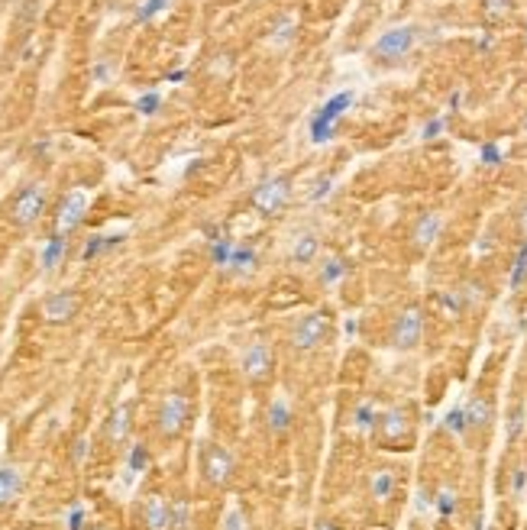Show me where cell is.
Wrapping results in <instances>:
<instances>
[{"mask_svg": "<svg viewBox=\"0 0 527 530\" xmlns=\"http://www.w3.org/2000/svg\"><path fill=\"white\" fill-rule=\"evenodd\" d=\"M330 194H333V178L324 175V178H317V181H314V188L308 191V201H311V204H324Z\"/></svg>", "mask_w": 527, "mask_h": 530, "instance_id": "e575fe53", "label": "cell"}, {"mask_svg": "<svg viewBox=\"0 0 527 530\" xmlns=\"http://www.w3.org/2000/svg\"><path fill=\"white\" fill-rule=\"evenodd\" d=\"M515 10V0H482V13L489 19H505Z\"/></svg>", "mask_w": 527, "mask_h": 530, "instance_id": "d6a6232c", "label": "cell"}, {"mask_svg": "<svg viewBox=\"0 0 527 530\" xmlns=\"http://www.w3.org/2000/svg\"><path fill=\"white\" fill-rule=\"evenodd\" d=\"M479 49H492V36H482L479 39Z\"/></svg>", "mask_w": 527, "mask_h": 530, "instance_id": "f5cc1de1", "label": "cell"}, {"mask_svg": "<svg viewBox=\"0 0 527 530\" xmlns=\"http://www.w3.org/2000/svg\"><path fill=\"white\" fill-rule=\"evenodd\" d=\"M240 365H243V372L249 379H265L269 369H272V349H269V343H249L243 349Z\"/></svg>", "mask_w": 527, "mask_h": 530, "instance_id": "8fae6325", "label": "cell"}, {"mask_svg": "<svg viewBox=\"0 0 527 530\" xmlns=\"http://www.w3.org/2000/svg\"><path fill=\"white\" fill-rule=\"evenodd\" d=\"M327 330H330V317L324 310H311L292 326V346L301 349V353H311L327 340Z\"/></svg>", "mask_w": 527, "mask_h": 530, "instance_id": "277c9868", "label": "cell"}, {"mask_svg": "<svg viewBox=\"0 0 527 530\" xmlns=\"http://www.w3.org/2000/svg\"><path fill=\"white\" fill-rule=\"evenodd\" d=\"M288 201H292V178H285V175L262 178V181L253 188V194H249V204L265 217L282 214L285 207H288Z\"/></svg>", "mask_w": 527, "mask_h": 530, "instance_id": "7a4b0ae2", "label": "cell"}, {"mask_svg": "<svg viewBox=\"0 0 527 530\" xmlns=\"http://www.w3.org/2000/svg\"><path fill=\"white\" fill-rule=\"evenodd\" d=\"M433 504H437V514H440V517H453V511H456V495H453L450 488H443Z\"/></svg>", "mask_w": 527, "mask_h": 530, "instance_id": "f35d334b", "label": "cell"}, {"mask_svg": "<svg viewBox=\"0 0 527 530\" xmlns=\"http://www.w3.org/2000/svg\"><path fill=\"white\" fill-rule=\"evenodd\" d=\"M181 81H188V68H172L165 75V84H181Z\"/></svg>", "mask_w": 527, "mask_h": 530, "instance_id": "bcb514c9", "label": "cell"}, {"mask_svg": "<svg viewBox=\"0 0 527 530\" xmlns=\"http://www.w3.org/2000/svg\"><path fill=\"white\" fill-rule=\"evenodd\" d=\"M288 427H292V408H288L285 398H275L269 404V430L272 433H285Z\"/></svg>", "mask_w": 527, "mask_h": 530, "instance_id": "603a6c76", "label": "cell"}, {"mask_svg": "<svg viewBox=\"0 0 527 530\" xmlns=\"http://www.w3.org/2000/svg\"><path fill=\"white\" fill-rule=\"evenodd\" d=\"M87 204H91V197H87L85 188H72L65 197H62V204L56 210V233L58 236H72V233L81 226L87 214Z\"/></svg>", "mask_w": 527, "mask_h": 530, "instance_id": "5b68a950", "label": "cell"}, {"mask_svg": "<svg viewBox=\"0 0 527 530\" xmlns=\"http://www.w3.org/2000/svg\"><path fill=\"white\" fill-rule=\"evenodd\" d=\"M126 433H130V408L120 404V408L110 414V420H107V437H110L113 443H120V440H126Z\"/></svg>", "mask_w": 527, "mask_h": 530, "instance_id": "cb8c5ba5", "label": "cell"}, {"mask_svg": "<svg viewBox=\"0 0 527 530\" xmlns=\"http://www.w3.org/2000/svg\"><path fill=\"white\" fill-rule=\"evenodd\" d=\"M233 249H236L233 240L217 236V240H210V262H214L217 269H226V265H230V259H233Z\"/></svg>", "mask_w": 527, "mask_h": 530, "instance_id": "4316f807", "label": "cell"}, {"mask_svg": "<svg viewBox=\"0 0 527 530\" xmlns=\"http://www.w3.org/2000/svg\"><path fill=\"white\" fill-rule=\"evenodd\" d=\"M39 310H42V317H46L49 324H65V320H72V317L78 314V295L75 291H68V288L52 291V295L42 298Z\"/></svg>", "mask_w": 527, "mask_h": 530, "instance_id": "52a82bcc", "label": "cell"}, {"mask_svg": "<svg viewBox=\"0 0 527 530\" xmlns=\"http://www.w3.org/2000/svg\"><path fill=\"white\" fill-rule=\"evenodd\" d=\"M421 42V26L405 23V26H392L372 42V56L378 62H398V58L411 56V49Z\"/></svg>", "mask_w": 527, "mask_h": 530, "instance_id": "6da1fadb", "label": "cell"}, {"mask_svg": "<svg viewBox=\"0 0 527 530\" xmlns=\"http://www.w3.org/2000/svg\"><path fill=\"white\" fill-rule=\"evenodd\" d=\"M224 530H246V521H243V514L240 511H230L224 517Z\"/></svg>", "mask_w": 527, "mask_h": 530, "instance_id": "ee69618b", "label": "cell"}, {"mask_svg": "<svg viewBox=\"0 0 527 530\" xmlns=\"http://www.w3.org/2000/svg\"><path fill=\"white\" fill-rule=\"evenodd\" d=\"M337 130H340V123H330V120H324V117H317V113L308 120V136H311L314 146H327V142H333L337 140Z\"/></svg>", "mask_w": 527, "mask_h": 530, "instance_id": "ffe728a7", "label": "cell"}, {"mask_svg": "<svg viewBox=\"0 0 527 530\" xmlns=\"http://www.w3.org/2000/svg\"><path fill=\"white\" fill-rule=\"evenodd\" d=\"M446 430L456 433V437H462V433L469 430V424H466V408H453L450 414H446Z\"/></svg>", "mask_w": 527, "mask_h": 530, "instance_id": "8d00e7d4", "label": "cell"}, {"mask_svg": "<svg viewBox=\"0 0 527 530\" xmlns=\"http://www.w3.org/2000/svg\"><path fill=\"white\" fill-rule=\"evenodd\" d=\"M524 408H515V414H511V420H508V440H518L521 433H524Z\"/></svg>", "mask_w": 527, "mask_h": 530, "instance_id": "60d3db41", "label": "cell"}, {"mask_svg": "<svg viewBox=\"0 0 527 530\" xmlns=\"http://www.w3.org/2000/svg\"><path fill=\"white\" fill-rule=\"evenodd\" d=\"M524 42H527V36H524Z\"/></svg>", "mask_w": 527, "mask_h": 530, "instance_id": "11a10c76", "label": "cell"}, {"mask_svg": "<svg viewBox=\"0 0 527 530\" xmlns=\"http://www.w3.org/2000/svg\"><path fill=\"white\" fill-rule=\"evenodd\" d=\"M346 272H349V265L340 259V256H327L317 269V281L324 288H333V285H340V281L346 279Z\"/></svg>", "mask_w": 527, "mask_h": 530, "instance_id": "2e32d148", "label": "cell"}, {"mask_svg": "<svg viewBox=\"0 0 527 530\" xmlns=\"http://www.w3.org/2000/svg\"><path fill=\"white\" fill-rule=\"evenodd\" d=\"M479 162L485 168H499L505 162V149H501L499 142H482L479 146Z\"/></svg>", "mask_w": 527, "mask_h": 530, "instance_id": "1f68e13d", "label": "cell"}, {"mask_svg": "<svg viewBox=\"0 0 527 530\" xmlns=\"http://www.w3.org/2000/svg\"><path fill=\"white\" fill-rule=\"evenodd\" d=\"M133 110L140 117H156L162 110V94L159 91H142L136 101H133Z\"/></svg>", "mask_w": 527, "mask_h": 530, "instance_id": "83f0119b", "label": "cell"}, {"mask_svg": "<svg viewBox=\"0 0 527 530\" xmlns=\"http://www.w3.org/2000/svg\"><path fill=\"white\" fill-rule=\"evenodd\" d=\"M376 427H378V433H382V437L398 440L408 430V420H405V414H401L398 408H392V411H385V414H378Z\"/></svg>", "mask_w": 527, "mask_h": 530, "instance_id": "e0dca14e", "label": "cell"}, {"mask_svg": "<svg viewBox=\"0 0 527 530\" xmlns=\"http://www.w3.org/2000/svg\"><path fill=\"white\" fill-rule=\"evenodd\" d=\"M42 210H46V185L33 181L17 191L13 204H10V220L17 226H33L42 217Z\"/></svg>", "mask_w": 527, "mask_h": 530, "instance_id": "3957f363", "label": "cell"}, {"mask_svg": "<svg viewBox=\"0 0 527 530\" xmlns=\"http://www.w3.org/2000/svg\"><path fill=\"white\" fill-rule=\"evenodd\" d=\"M314 530H340L333 521H320V524H314Z\"/></svg>", "mask_w": 527, "mask_h": 530, "instance_id": "f907efd6", "label": "cell"}, {"mask_svg": "<svg viewBox=\"0 0 527 530\" xmlns=\"http://www.w3.org/2000/svg\"><path fill=\"white\" fill-rule=\"evenodd\" d=\"M146 524H149V530H165L169 527V504L162 502V498H149L146 502Z\"/></svg>", "mask_w": 527, "mask_h": 530, "instance_id": "d4e9b609", "label": "cell"}, {"mask_svg": "<svg viewBox=\"0 0 527 530\" xmlns=\"http://www.w3.org/2000/svg\"><path fill=\"white\" fill-rule=\"evenodd\" d=\"M524 281H527V240H521L518 252L511 259V269H508V291H518Z\"/></svg>", "mask_w": 527, "mask_h": 530, "instance_id": "44dd1931", "label": "cell"}, {"mask_svg": "<svg viewBox=\"0 0 527 530\" xmlns=\"http://www.w3.org/2000/svg\"><path fill=\"white\" fill-rule=\"evenodd\" d=\"M440 233H443V214L440 210H424L415 220V226H411V242L417 249H430L433 242L440 240Z\"/></svg>", "mask_w": 527, "mask_h": 530, "instance_id": "9c48e42d", "label": "cell"}, {"mask_svg": "<svg viewBox=\"0 0 527 530\" xmlns=\"http://www.w3.org/2000/svg\"><path fill=\"white\" fill-rule=\"evenodd\" d=\"M521 130H524V133H527V117H524V123H521Z\"/></svg>", "mask_w": 527, "mask_h": 530, "instance_id": "db71d44e", "label": "cell"}, {"mask_svg": "<svg viewBox=\"0 0 527 530\" xmlns=\"http://www.w3.org/2000/svg\"><path fill=\"white\" fill-rule=\"evenodd\" d=\"M188 502H175L169 508V527H175V530H185L188 527Z\"/></svg>", "mask_w": 527, "mask_h": 530, "instance_id": "d590c367", "label": "cell"}, {"mask_svg": "<svg viewBox=\"0 0 527 530\" xmlns=\"http://www.w3.org/2000/svg\"><path fill=\"white\" fill-rule=\"evenodd\" d=\"M421 333H424V314L421 307H408L401 314L395 317V324H392V343L398 349H415L421 343Z\"/></svg>", "mask_w": 527, "mask_h": 530, "instance_id": "8992f818", "label": "cell"}, {"mask_svg": "<svg viewBox=\"0 0 527 530\" xmlns=\"http://www.w3.org/2000/svg\"><path fill=\"white\" fill-rule=\"evenodd\" d=\"M220 62H214V75H230V68H233V58L230 56H217Z\"/></svg>", "mask_w": 527, "mask_h": 530, "instance_id": "f6af8a7d", "label": "cell"}, {"mask_svg": "<svg viewBox=\"0 0 527 530\" xmlns=\"http://www.w3.org/2000/svg\"><path fill=\"white\" fill-rule=\"evenodd\" d=\"M524 485H527V469H518V472H515V492H524Z\"/></svg>", "mask_w": 527, "mask_h": 530, "instance_id": "c3c4849f", "label": "cell"}, {"mask_svg": "<svg viewBox=\"0 0 527 530\" xmlns=\"http://www.w3.org/2000/svg\"><path fill=\"white\" fill-rule=\"evenodd\" d=\"M81 527H85V508L75 504V508L68 511V530H81Z\"/></svg>", "mask_w": 527, "mask_h": 530, "instance_id": "b9f144b4", "label": "cell"}, {"mask_svg": "<svg viewBox=\"0 0 527 530\" xmlns=\"http://www.w3.org/2000/svg\"><path fill=\"white\" fill-rule=\"evenodd\" d=\"M204 475L214 485H224L233 475V456L226 453L224 447H208L204 449Z\"/></svg>", "mask_w": 527, "mask_h": 530, "instance_id": "7c38bea8", "label": "cell"}, {"mask_svg": "<svg viewBox=\"0 0 527 530\" xmlns=\"http://www.w3.org/2000/svg\"><path fill=\"white\" fill-rule=\"evenodd\" d=\"M113 75V65L107 62V58H97L94 68H91V78H94V84H107Z\"/></svg>", "mask_w": 527, "mask_h": 530, "instance_id": "ab89813d", "label": "cell"}, {"mask_svg": "<svg viewBox=\"0 0 527 530\" xmlns=\"http://www.w3.org/2000/svg\"><path fill=\"white\" fill-rule=\"evenodd\" d=\"M19 488H23V472L13 469V465H3V469H0V504L13 502L19 495Z\"/></svg>", "mask_w": 527, "mask_h": 530, "instance_id": "d6986e66", "label": "cell"}, {"mask_svg": "<svg viewBox=\"0 0 527 530\" xmlns=\"http://www.w3.org/2000/svg\"><path fill=\"white\" fill-rule=\"evenodd\" d=\"M353 103H356V91H353V88H343V91H337L333 97H327L314 113L324 117V120H330V123H340L349 110H353Z\"/></svg>", "mask_w": 527, "mask_h": 530, "instance_id": "4fadbf2b", "label": "cell"}, {"mask_svg": "<svg viewBox=\"0 0 527 530\" xmlns=\"http://www.w3.org/2000/svg\"><path fill=\"white\" fill-rule=\"evenodd\" d=\"M256 262H259L256 249H249V246H236L233 259H230V265H226V272H233V275H253Z\"/></svg>", "mask_w": 527, "mask_h": 530, "instance_id": "7402d4cb", "label": "cell"}, {"mask_svg": "<svg viewBox=\"0 0 527 530\" xmlns=\"http://www.w3.org/2000/svg\"><path fill=\"white\" fill-rule=\"evenodd\" d=\"M169 3L172 0H142L140 7H136V13H133V19H136V23H149V19H156L159 13H165Z\"/></svg>", "mask_w": 527, "mask_h": 530, "instance_id": "f546056e", "label": "cell"}, {"mask_svg": "<svg viewBox=\"0 0 527 530\" xmlns=\"http://www.w3.org/2000/svg\"><path fill=\"white\" fill-rule=\"evenodd\" d=\"M123 242V233H117V236H91V240L85 242V249H81V262H91V259H97V256H104V252H110V249H117Z\"/></svg>", "mask_w": 527, "mask_h": 530, "instance_id": "ac0fdd59", "label": "cell"}, {"mask_svg": "<svg viewBox=\"0 0 527 530\" xmlns=\"http://www.w3.org/2000/svg\"><path fill=\"white\" fill-rule=\"evenodd\" d=\"M443 130H446V117H443V113H433L430 120L421 126V140L430 142V140H437V136H443Z\"/></svg>", "mask_w": 527, "mask_h": 530, "instance_id": "836d02e7", "label": "cell"}, {"mask_svg": "<svg viewBox=\"0 0 527 530\" xmlns=\"http://www.w3.org/2000/svg\"><path fill=\"white\" fill-rule=\"evenodd\" d=\"M376 420H378V414H376V408H372L369 401H362V404L353 411V427L356 430H372L376 427Z\"/></svg>", "mask_w": 527, "mask_h": 530, "instance_id": "4dcf8cb0", "label": "cell"}, {"mask_svg": "<svg viewBox=\"0 0 527 530\" xmlns=\"http://www.w3.org/2000/svg\"><path fill=\"white\" fill-rule=\"evenodd\" d=\"M185 420H188V398L178 395V391H172L159 408V430L172 437V433H178L185 427Z\"/></svg>", "mask_w": 527, "mask_h": 530, "instance_id": "ba28073f", "label": "cell"}, {"mask_svg": "<svg viewBox=\"0 0 527 530\" xmlns=\"http://www.w3.org/2000/svg\"><path fill=\"white\" fill-rule=\"evenodd\" d=\"M446 107H450V110H460L462 107V91H453L450 101H446Z\"/></svg>", "mask_w": 527, "mask_h": 530, "instance_id": "681fc988", "label": "cell"}, {"mask_svg": "<svg viewBox=\"0 0 527 530\" xmlns=\"http://www.w3.org/2000/svg\"><path fill=\"white\" fill-rule=\"evenodd\" d=\"M372 498L376 502H388L392 498V492H395V475H392V469H378L376 475H372Z\"/></svg>", "mask_w": 527, "mask_h": 530, "instance_id": "484cf974", "label": "cell"}, {"mask_svg": "<svg viewBox=\"0 0 527 530\" xmlns=\"http://www.w3.org/2000/svg\"><path fill=\"white\" fill-rule=\"evenodd\" d=\"M126 465H130V472H146V465H149V449L142 447V443H136V447L130 449Z\"/></svg>", "mask_w": 527, "mask_h": 530, "instance_id": "74e56055", "label": "cell"}, {"mask_svg": "<svg viewBox=\"0 0 527 530\" xmlns=\"http://www.w3.org/2000/svg\"><path fill=\"white\" fill-rule=\"evenodd\" d=\"M343 330H346V333H356L359 324H356V320H346V324H343Z\"/></svg>", "mask_w": 527, "mask_h": 530, "instance_id": "816d5d0a", "label": "cell"}, {"mask_svg": "<svg viewBox=\"0 0 527 530\" xmlns=\"http://www.w3.org/2000/svg\"><path fill=\"white\" fill-rule=\"evenodd\" d=\"M320 256V236L314 230H298L292 246H288V262L292 265H311Z\"/></svg>", "mask_w": 527, "mask_h": 530, "instance_id": "30bf717a", "label": "cell"}, {"mask_svg": "<svg viewBox=\"0 0 527 530\" xmlns=\"http://www.w3.org/2000/svg\"><path fill=\"white\" fill-rule=\"evenodd\" d=\"M65 249H68L65 236L52 233V236L42 242V249H39V265H42V272H56L58 265H62V259H65Z\"/></svg>", "mask_w": 527, "mask_h": 530, "instance_id": "9a60e30c", "label": "cell"}, {"mask_svg": "<svg viewBox=\"0 0 527 530\" xmlns=\"http://www.w3.org/2000/svg\"><path fill=\"white\" fill-rule=\"evenodd\" d=\"M85 456H87V440L78 437V440H75V463H81Z\"/></svg>", "mask_w": 527, "mask_h": 530, "instance_id": "7dc6e473", "label": "cell"}, {"mask_svg": "<svg viewBox=\"0 0 527 530\" xmlns=\"http://www.w3.org/2000/svg\"><path fill=\"white\" fill-rule=\"evenodd\" d=\"M298 36V17L294 13H282L275 17V23L269 26V46L272 49H288Z\"/></svg>", "mask_w": 527, "mask_h": 530, "instance_id": "5bb4252c", "label": "cell"}, {"mask_svg": "<svg viewBox=\"0 0 527 530\" xmlns=\"http://www.w3.org/2000/svg\"><path fill=\"white\" fill-rule=\"evenodd\" d=\"M515 220H518V233H521V240H527V197L518 204V214H515Z\"/></svg>", "mask_w": 527, "mask_h": 530, "instance_id": "7bdbcfd3", "label": "cell"}, {"mask_svg": "<svg viewBox=\"0 0 527 530\" xmlns=\"http://www.w3.org/2000/svg\"><path fill=\"white\" fill-rule=\"evenodd\" d=\"M489 417H492L489 401L476 398V401H469V404H466V424H469V427H485V424H489Z\"/></svg>", "mask_w": 527, "mask_h": 530, "instance_id": "f1b7e54d", "label": "cell"}]
</instances>
